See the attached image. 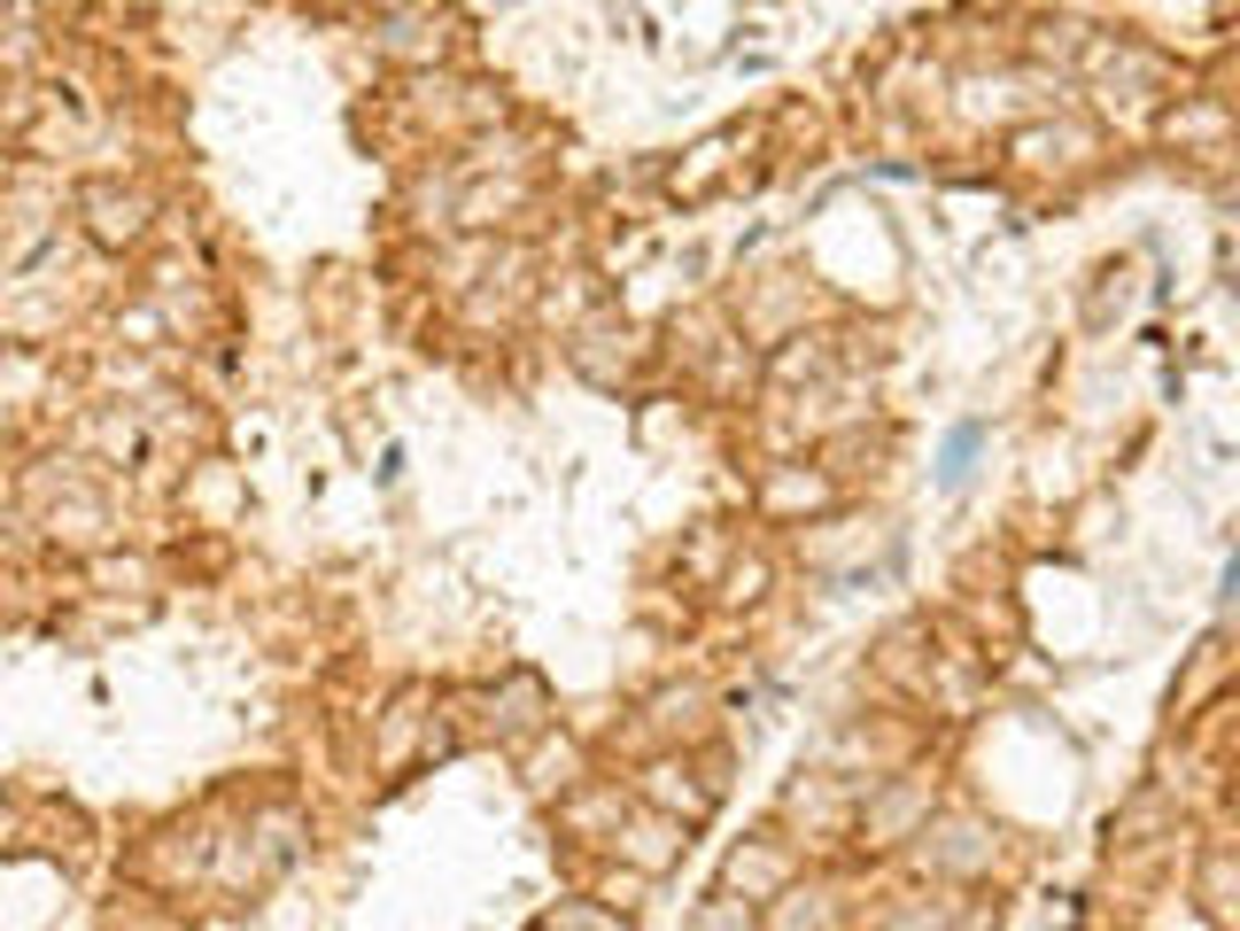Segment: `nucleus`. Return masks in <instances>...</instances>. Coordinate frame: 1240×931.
I'll list each match as a JSON object with an SVG mask.
<instances>
[{"mask_svg": "<svg viewBox=\"0 0 1240 931\" xmlns=\"http://www.w3.org/2000/svg\"><path fill=\"white\" fill-rule=\"evenodd\" d=\"M978 435H985V428H954V443H946V466H938V474H946V489H954V481L969 474V458H978Z\"/></svg>", "mask_w": 1240, "mask_h": 931, "instance_id": "nucleus-1", "label": "nucleus"}]
</instances>
